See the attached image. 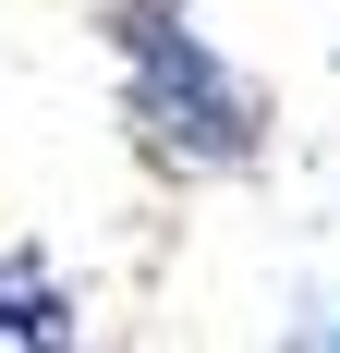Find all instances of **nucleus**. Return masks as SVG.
Here are the masks:
<instances>
[{
    "label": "nucleus",
    "mask_w": 340,
    "mask_h": 353,
    "mask_svg": "<svg viewBox=\"0 0 340 353\" xmlns=\"http://www.w3.org/2000/svg\"><path fill=\"white\" fill-rule=\"evenodd\" d=\"M109 61H122V134L182 183H219L268 146V98L255 73L195 25V0H98Z\"/></svg>",
    "instance_id": "nucleus-1"
},
{
    "label": "nucleus",
    "mask_w": 340,
    "mask_h": 353,
    "mask_svg": "<svg viewBox=\"0 0 340 353\" xmlns=\"http://www.w3.org/2000/svg\"><path fill=\"white\" fill-rule=\"evenodd\" d=\"M73 341H85L73 281H61L36 244H12V256H0V353H73Z\"/></svg>",
    "instance_id": "nucleus-2"
},
{
    "label": "nucleus",
    "mask_w": 340,
    "mask_h": 353,
    "mask_svg": "<svg viewBox=\"0 0 340 353\" xmlns=\"http://www.w3.org/2000/svg\"><path fill=\"white\" fill-rule=\"evenodd\" d=\"M279 353H340V292H316L304 317H292V341H279Z\"/></svg>",
    "instance_id": "nucleus-3"
}]
</instances>
